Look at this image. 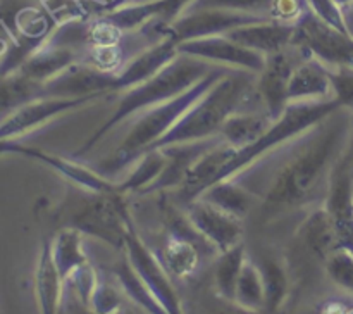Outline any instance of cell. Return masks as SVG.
<instances>
[{"label":"cell","mask_w":353,"mask_h":314,"mask_svg":"<svg viewBox=\"0 0 353 314\" xmlns=\"http://www.w3.org/2000/svg\"><path fill=\"white\" fill-rule=\"evenodd\" d=\"M338 112V110H336ZM331 114L278 171L262 200L265 213L300 207L326 197L330 176L353 137V114Z\"/></svg>","instance_id":"6da1fadb"},{"label":"cell","mask_w":353,"mask_h":314,"mask_svg":"<svg viewBox=\"0 0 353 314\" xmlns=\"http://www.w3.org/2000/svg\"><path fill=\"white\" fill-rule=\"evenodd\" d=\"M257 106L262 107V102L254 72L231 69L152 148L219 137L223 124L234 112L257 109Z\"/></svg>","instance_id":"7a4b0ae2"},{"label":"cell","mask_w":353,"mask_h":314,"mask_svg":"<svg viewBox=\"0 0 353 314\" xmlns=\"http://www.w3.org/2000/svg\"><path fill=\"white\" fill-rule=\"evenodd\" d=\"M216 68V64H210V62L202 61V59L178 54L161 71L155 72L150 79H147L141 85L126 90V93L121 97L119 106L116 107L112 116L86 140V144L76 152V155L86 154L109 131H112L117 124L126 121L133 114L141 112V110H148L152 107L159 106V104H164L168 100H172L178 95H181V93H185L186 90L196 85L200 79L209 76Z\"/></svg>","instance_id":"3957f363"},{"label":"cell","mask_w":353,"mask_h":314,"mask_svg":"<svg viewBox=\"0 0 353 314\" xmlns=\"http://www.w3.org/2000/svg\"><path fill=\"white\" fill-rule=\"evenodd\" d=\"M231 69L224 66H217L209 76L200 79L196 85L186 90L185 93L178 95L176 99L168 100L164 104L152 107L145 110L133 124L130 133L126 135L123 144L116 148L112 157L103 162V168L109 169L110 173L124 168L130 162L137 161L143 152L150 150L186 112L195 102H199L203 95L210 90V86L216 85L224 75H228Z\"/></svg>","instance_id":"277c9868"},{"label":"cell","mask_w":353,"mask_h":314,"mask_svg":"<svg viewBox=\"0 0 353 314\" xmlns=\"http://www.w3.org/2000/svg\"><path fill=\"white\" fill-rule=\"evenodd\" d=\"M340 104L336 100H314V102H292L288 104L285 112L279 119H276L271 126L265 130L259 140L247 145L243 148H236L233 157L230 159L224 169L221 171L219 181L228 178H234L240 171L254 164L257 159L264 157L272 148L279 147L285 141L303 135L305 131L314 130L312 126L323 123L324 119L340 110ZM217 181V183H219ZM216 185V183H214Z\"/></svg>","instance_id":"5b68a950"},{"label":"cell","mask_w":353,"mask_h":314,"mask_svg":"<svg viewBox=\"0 0 353 314\" xmlns=\"http://www.w3.org/2000/svg\"><path fill=\"white\" fill-rule=\"evenodd\" d=\"M123 197L119 190L103 193L90 192V197H81V200L74 204L68 226L123 251L128 228L133 223Z\"/></svg>","instance_id":"8992f818"},{"label":"cell","mask_w":353,"mask_h":314,"mask_svg":"<svg viewBox=\"0 0 353 314\" xmlns=\"http://www.w3.org/2000/svg\"><path fill=\"white\" fill-rule=\"evenodd\" d=\"M123 251L128 255L131 264H133V268L137 269L140 278L145 282V285L150 288L155 299L164 307L165 313L185 314L183 313L181 299H179L174 283H172L171 275L164 268L161 259L143 244L137 228H134V223H131L130 228H128Z\"/></svg>","instance_id":"52a82bcc"},{"label":"cell","mask_w":353,"mask_h":314,"mask_svg":"<svg viewBox=\"0 0 353 314\" xmlns=\"http://www.w3.org/2000/svg\"><path fill=\"white\" fill-rule=\"evenodd\" d=\"M324 207L333 221L340 248H348L353 252V168L350 144L331 173Z\"/></svg>","instance_id":"ba28073f"},{"label":"cell","mask_w":353,"mask_h":314,"mask_svg":"<svg viewBox=\"0 0 353 314\" xmlns=\"http://www.w3.org/2000/svg\"><path fill=\"white\" fill-rule=\"evenodd\" d=\"M178 52L190 55V57L202 59V61L210 62V64L236 68L241 69V71L254 72V75H261L265 66L264 54L243 47V45L230 40L224 35L181 41V43H178Z\"/></svg>","instance_id":"9c48e42d"},{"label":"cell","mask_w":353,"mask_h":314,"mask_svg":"<svg viewBox=\"0 0 353 314\" xmlns=\"http://www.w3.org/2000/svg\"><path fill=\"white\" fill-rule=\"evenodd\" d=\"M183 210L192 226L216 251H219V254L241 244V237H243L241 219L231 216L230 213L219 209L214 204L207 202L202 197H196V199L183 204Z\"/></svg>","instance_id":"30bf717a"},{"label":"cell","mask_w":353,"mask_h":314,"mask_svg":"<svg viewBox=\"0 0 353 314\" xmlns=\"http://www.w3.org/2000/svg\"><path fill=\"white\" fill-rule=\"evenodd\" d=\"M119 90L117 72L97 69L86 62L78 61L65 71L43 85V97L55 99H76V97H102Z\"/></svg>","instance_id":"8fae6325"},{"label":"cell","mask_w":353,"mask_h":314,"mask_svg":"<svg viewBox=\"0 0 353 314\" xmlns=\"http://www.w3.org/2000/svg\"><path fill=\"white\" fill-rule=\"evenodd\" d=\"M97 99L99 97H76V99L41 97V99L33 100L10 114L3 123H0V141H10L12 138L30 133V131L47 124L54 117L86 106Z\"/></svg>","instance_id":"7c38bea8"},{"label":"cell","mask_w":353,"mask_h":314,"mask_svg":"<svg viewBox=\"0 0 353 314\" xmlns=\"http://www.w3.org/2000/svg\"><path fill=\"white\" fill-rule=\"evenodd\" d=\"M290 48L268 55L264 69L261 75H257V92L262 107L274 121L279 119L288 107V83L299 66Z\"/></svg>","instance_id":"4fadbf2b"},{"label":"cell","mask_w":353,"mask_h":314,"mask_svg":"<svg viewBox=\"0 0 353 314\" xmlns=\"http://www.w3.org/2000/svg\"><path fill=\"white\" fill-rule=\"evenodd\" d=\"M219 137L207 138V140H199V141H186V144H174V145H165V147H159L164 150L165 161L164 169L159 175V178L155 179L152 185H148L140 195H148V193L155 192H164L169 188H181L183 183H185L186 176H188L190 169L195 166V162L202 157L205 152H209L210 148L216 147L217 144H221Z\"/></svg>","instance_id":"5bb4252c"},{"label":"cell","mask_w":353,"mask_h":314,"mask_svg":"<svg viewBox=\"0 0 353 314\" xmlns=\"http://www.w3.org/2000/svg\"><path fill=\"white\" fill-rule=\"evenodd\" d=\"M3 152L24 155V157L43 162L48 168L55 169L59 175L64 176L65 179H69V181L76 183V185H79L81 188H85L86 192H117V185L110 183L109 179L97 175V173L90 171V169L83 168V166L76 164V162L68 161V159L61 157V155L47 154V152L38 150V148L33 147H26V145L17 144V141H0V154H3Z\"/></svg>","instance_id":"9a60e30c"},{"label":"cell","mask_w":353,"mask_h":314,"mask_svg":"<svg viewBox=\"0 0 353 314\" xmlns=\"http://www.w3.org/2000/svg\"><path fill=\"white\" fill-rule=\"evenodd\" d=\"M295 35L296 24L265 19L261 21V23L236 28V30L230 31L224 37L243 45V47L252 48V50L261 52L268 57V55L278 54V52L292 47Z\"/></svg>","instance_id":"2e32d148"},{"label":"cell","mask_w":353,"mask_h":314,"mask_svg":"<svg viewBox=\"0 0 353 314\" xmlns=\"http://www.w3.org/2000/svg\"><path fill=\"white\" fill-rule=\"evenodd\" d=\"M330 69L316 57L299 62L288 83V102L333 100Z\"/></svg>","instance_id":"e0dca14e"},{"label":"cell","mask_w":353,"mask_h":314,"mask_svg":"<svg viewBox=\"0 0 353 314\" xmlns=\"http://www.w3.org/2000/svg\"><path fill=\"white\" fill-rule=\"evenodd\" d=\"M79 59H81V54L76 48L52 43V41L47 40L37 52H33L26 59V62L17 71L26 76V78L45 85L52 78L65 71L69 66L78 62Z\"/></svg>","instance_id":"ac0fdd59"},{"label":"cell","mask_w":353,"mask_h":314,"mask_svg":"<svg viewBox=\"0 0 353 314\" xmlns=\"http://www.w3.org/2000/svg\"><path fill=\"white\" fill-rule=\"evenodd\" d=\"M62 279L54 254H52V240H45L38 255L37 269H34V293H37L38 313L59 314L62 302Z\"/></svg>","instance_id":"d6986e66"},{"label":"cell","mask_w":353,"mask_h":314,"mask_svg":"<svg viewBox=\"0 0 353 314\" xmlns=\"http://www.w3.org/2000/svg\"><path fill=\"white\" fill-rule=\"evenodd\" d=\"M199 242L209 244L203 237H188V235L176 233L168 235L164 247H162L161 262L168 269L171 278L185 279L195 275L200 266Z\"/></svg>","instance_id":"ffe728a7"},{"label":"cell","mask_w":353,"mask_h":314,"mask_svg":"<svg viewBox=\"0 0 353 314\" xmlns=\"http://www.w3.org/2000/svg\"><path fill=\"white\" fill-rule=\"evenodd\" d=\"M300 240H302L303 248L314 259L323 262H326V259L336 248H340L333 221H331L330 213L326 210L324 204L310 210L309 216L305 217V221L300 226Z\"/></svg>","instance_id":"44dd1931"},{"label":"cell","mask_w":353,"mask_h":314,"mask_svg":"<svg viewBox=\"0 0 353 314\" xmlns=\"http://www.w3.org/2000/svg\"><path fill=\"white\" fill-rule=\"evenodd\" d=\"M274 123L264 109H250L234 112L219 131V138L234 148H243L254 144Z\"/></svg>","instance_id":"7402d4cb"},{"label":"cell","mask_w":353,"mask_h":314,"mask_svg":"<svg viewBox=\"0 0 353 314\" xmlns=\"http://www.w3.org/2000/svg\"><path fill=\"white\" fill-rule=\"evenodd\" d=\"M265 292L264 313L274 314L285 306L290 295V273L286 262L272 252H262L257 261Z\"/></svg>","instance_id":"603a6c76"},{"label":"cell","mask_w":353,"mask_h":314,"mask_svg":"<svg viewBox=\"0 0 353 314\" xmlns=\"http://www.w3.org/2000/svg\"><path fill=\"white\" fill-rule=\"evenodd\" d=\"M200 197L241 221L254 210L259 202V197L250 188L234 181V178L223 179L209 186Z\"/></svg>","instance_id":"cb8c5ba5"},{"label":"cell","mask_w":353,"mask_h":314,"mask_svg":"<svg viewBox=\"0 0 353 314\" xmlns=\"http://www.w3.org/2000/svg\"><path fill=\"white\" fill-rule=\"evenodd\" d=\"M112 275L116 282L119 283L121 292L124 293L126 299L131 300V304H134V306L140 307L141 311L148 314H168L164 307L161 306V302L155 299L154 293L150 292V288L145 285V282L140 278V275L133 268V264H131L124 252L123 257L114 264Z\"/></svg>","instance_id":"d4e9b609"},{"label":"cell","mask_w":353,"mask_h":314,"mask_svg":"<svg viewBox=\"0 0 353 314\" xmlns=\"http://www.w3.org/2000/svg\"><path fill=\"white\" fill-rule=\"evenodd\" d=\"M43 97V85L14 71L0 76V123L26 104Z\"/></svg>","instance_id":"484cf974"},{"label":"cell","mask_w":353,"mask_h":314,"mask_svg":"<svg viewBox=\"0 0 353 314\" xmlns=\"http://www.w3.org/2000/svg\"><path fill=\"white\" fill-rule=\"evenodd\" d=\"M52 254L64 283L76 269L90 264L83 248V233L72 226H64L52 238Z\"/></svg>","instance_id":"4316f807"},{"label":"cell","mask_w":353,"mask_h":314,"mask_svg":"<svg viewBox=\"0 0 353 314\" xmlns=\"http://www.w3.org/2000/svg\"><path fill=\"white\" fill-rule=\"evenodd\" d=\"M247 255L243 242L238 244L236 247L230 248V251L221 252L219 259L214 266V292H216V295L234 302L236 283Z\"/></svg>","instance_id":"83f0119b"},{"label":"cell","mask_w":353,"mask_h":314,"mask_svg":"<svg viewBox=\"0 0 353 314\" xmlns=\"http://www.w3.org/2000/svg\"><path fill=\"white\" fill-rule=\"evenodd\" d=\"M138 159L140 161H138L137 168L131 171V175L121 185H117V190L123 195L143 192L148 185H152L159 178V175L164 169L165 161H168L162 148H150V150L143 152Z\"/></svg>","instance_id":"f1b7e54d"},{"label":"cell","mask_w":353,"mask_h":314,"mask_svg":"<svg viewBox=\"0 0 353 314\" xmlns=\"http://www.w3.org/2000/svg\"><path fill=\"white\" fill-rule=\"evenodd\" d=\"M234 302L247 309L262 311L265 306V292L264 282H262V273L257 261L247 255L241 268L240 278L236 283V293H234Z\"/></svg>","instance_id":"f546056e"},{"label":"cell","mask_w":353,"mask_h":314,"mask_svg":"<svg viewBox=\"0 0 353 314\" xmlns=\"http://www.w3.org/2000/svg\"><path fill=\"white\" fill-rule=\"evenodd\" d=\"M326 275L338 288L353 295V252L336 248L324 262Z\"/></svg>","instance_id":"4dcf8cb0"},{"label":"cell","mask_w":353,"mask_h":314,"mask_svg":"<svg viewBox=\"0 0 353 314\" xmlns=\"http://www.w3.org/2000/svg\"><path fill=\"white\" fill-rule=\"evenodd\" d=\"M272 2H274V0H195V2L188 7V10L223 9L234 10V12H248L271 17Z\"/></svg>","instance_id":"1f68e13d"},{"label":"cell","mask_w":353,"mask_h":314,"mask_svg":"<svg viewBox=\"0 0 353 314\" xmlns=\"http://www.w3.org/2000/svg\"><path fill=\"white\" fill-rule=\"evenodd\" d=\"M124 306V293L116 286L99 279L86 307H90L95 314H117Z\"/></svg>","instance_id":"d6a6232c"},{"label":"cell","mask_w":353,"mask_h":314,"mask_svg":"<svg viewBox=\"0 0 353 314\" xmlns=\"http://www.w3.org/2000/svg\"><path fill=\"white\" fill-rule=\"evenodd\" d=\"M330 69L333 97L341 109L353 114V69L348 68H327Z\"/></svg>","instance_id":"836d02e7"},{"label":"cell","mask_w":353,"mask_h":314,"mask_svg":"<svg viewBox=\"0 0 353 314\" xmlns=\"http://www.w3.org/2000/svg\"><path fill=\"white\" fill-rule=\"evenodd\" d=\"M312 9L314 16L324 24L340 33L348 35L347 24H345V12L334 0H305Z\"/></svg>","instance_id":"e575fe53"},{"label":"cell","mask_w":353,"mask_h":314,"mask_svg":"<svg viewBox=\"0 0 353 314\" xmlns=\"http://www.w3.org/2000/svg\"><path fill=\"white\" fill-rule=\"evenodd\" d=\"M205 314H264L262 311L247 309V307L240 306V304L233 302V300H226L223 297L216 295L207 306Z\"/></svg>","instance_id":"d590c367"},{"label":"cell","mask_w":353,"mask_h":314,"mask_svg":"<svg viewBox=\"0 0 353 314\" xmlns=\"http://www.w3.org/2000/svg\"><path fill=\"white\" fill-rule=\"evenodd\" d=\"M117 314H148V313L141 311L140 307H137L134 304H133V306H128V304H126V306H124L123 309H121Z\"/></svg>","instance_id":"8d00e7d4"},{"label":"cell","mask_w":353,"mask_h":314,"mask_svg":"<svg viewBox=\"0 0 353 314\" xmlns=\"http://www.w3.org/2000/svg\"><path fill=\"white\" fill-rule=\"evenodd\" d=\"M345 24H347V31L348 35L353 38V9L345 12Z\"/></svg>","instance_id":"74e56055"},{"label":"cell","mask_w":353,"mask_h":314,"mask_svg":"<svg viewBox=\"0 0 353 314\" xmlns=\"http://www.w3.org/2000/svg\"><path fill=\"white\" fill-rule=\"evenodd\" d=\"M348 314H353V307H348Z\"/></svg>","instance_id":"f35d334b"},{"label":"cell","mask_w":353,"mask_h":314,"mask_svg":"<svg viewBox=\"0 0 353 314\" xmlns=\"http://www.w3.org/2000/svg\"><path fill=\"white\" fill-rule=\"evenodd\" d=\"M38 2H47V0H38Z\"/></svg>","instance_id":"ab89813d"},{"label":"cell","mask_w":353,"mask_h":314,"mask_svg":"<svg viewBox=\"0 0 353 314\" xmlns=\"http://www.w3.org/2000/svg\"><path fill=\"white\" fill-rule=\"evenodd\" d=\"M2 3H3V0H0V6H2Z\"/></svg>","instance_id":"60d3db41"}]
</instances>
